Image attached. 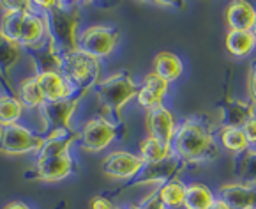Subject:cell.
<instances>
[{"label": "cell", "mask_w": 256, "mask_h": 209, "mask_svg": "<svg viewBox=\"0 0 256 209\" xmlns=\"http://www.w3.org/2000/svg\"><path fill=\"white\" fill-rule=\"evenodd\" d=\"M44 144V137L23 122L0 126V154L6 156H23L38 154Z\"/></svg>", "instance_id": "9c48e42d"}, {"label": "cell", "mask_w": 256, "mask_h": 209, "mask_svg": "<svg viewBox=\"0 0 256 209\" xmlns=\"http://www.w3.org/2000/svg\"><path fill=\"white\" fill-rule=\"evenodd\" d=\"M218 200V193H214L208 184L202 181L188 182L184 197V209H210Z\"/></svg>", "instance_id": "603a6c76"}, {"label": "cell", "mask_w": 256, "mask_h": 209, "mask_svg": "<svg viewBox=\"0 0 256 209\" xmlns=\"http://www.w3.org/2000/svg\"><path fill=\"white\" fill-rule=\"evenodd\" d=\"M2 209H32L30 205L26 204V202H22V200H12V202H8Z\"/></svg>", "instance_id": "e575fe53"}, {"label": "cell", "mask_w": 256, "mask_h": 209, "mask_svg": "<svg viewBox=\"0 0 256 209\" xmlns=\"http://www.w3.org/2000/svg\"><path fill=\"white\" fill-rule=\"evenodd\" d=\"M46 39H48V29H46L44 15L39 13L38 9L26 13L22 25V32H20L18 38V43L22 45V48H36V46L42 45Z\"/></svg>", "instance_id": "e0dca14e"}, {"label": "cell", "mask_w": 256, "mask_h": 209, "mask_svg": "<svg viewBox=\"0 0 256 209\" xmlns=\"http://www.w3.org/2000/svg\"><path fill=\"white\" fill-rule=\"evenodd\" d=\"M118 138V124L106 115H94L82 124L78 131V145L82 151L98 154Z\"/></svg>", "instance_id": "8992f818"}, {"label": "cell", "mask_w": 256, "mask_h": 209, "mask_svg": "<svg viewBox=\"0 0 256 209\" xmlns=\"http://www.w3.org/2000/svg\"><path fill=\"white\" fill-rule=\"evenodd\" d=\"M216 140L221 151L228 152L234 158L240 156L242 152L248 151L251 145H249L248 138H246L242 128H218L216 129Z\"/></svg>", "instance_id": "7402d4cb"}, {"label": "cell", "mask_w": 256, "mask_h": 209, "mask_svg": "<svg viewBox=\"0 0 256 209\" xmlns=\"http://www.w3.org/2000/svg\"><path fill=\"white\" fill-rule=\"evenodd\" d=\"M39 89L46 101H60V99H69L78 96L76 89L69 84V80L64 76V73H39L36 75Z\"/></svg>", "instance_id": "2e32d148"}, {"label": "cell", "mask_w": 256, "mask_h": 209, "mask_svg": "<svg viewBox=\"0 0 256 209\" xmlns=\"http://www.w3.org/2000/svg\"><path fill=\"white\" fill-rule=\"evenodd\" d=\"M138 154L145 163H159L174 158V149L168 142L158 140L154 137H144L138 144Z\"/></svg>", "instance_id": "484cf974"}, {"label": "cell", "mask_w": 256, "mask_h": 209, "mask_svg": "<svg viewBox=\"0 0 256 209\" xmlns=\"http://www.w3.org/2000/svg\"><path fill=\"white\" fill-rule=\"evenodd\" d=\"M218 198L232 209H256V184L240 181L222 182L218 190Z\"/></svg>", "instance_id": "5bb4252c"}, {"label": "cell", "mask_w": 256, "mask_h": 209, "mask_svg": "<svg viewBox=\"0 0 256 209\" xmlns=\"http://www.w3.org/2000/svg\"><path fill=\"white\" fill-rule=\"evenodd\" d=\"M34 8L44 15L48 39L62 55L78 50L82 11L76 2L46 0V2H34Z\"/></svg>", "instance_id": "3957f363"}, {"label": "cell", "mask_w": 256, "mask_h": 209, "mask_svg": "<svg viewBox=\"0 0 256 209\" xmlns=\"http://www.w3.org/2000/svg\"><path fill=\"white\" fill-rule=\"evenodd\" d=\"M145 161L138 152L126 151V149H117L104 156L101 163V172L106 177L113 181H134L144 170Z\"/></svg>", "instance_id": "30bf717a"}, {"label": "cell", "mask_w": 256, "mask_h": 209, "mask_svg": "<svg viewBox=\"0 0 256 209\" xmlns=\"http://www.w3.org/2000/svg\"><path fill=\"white\" fill-rule=\"evenodd\" d=\"M16 98L23 103V107L26 110H34V112H39L41 107L46 103L44 96H42L41 89H39V84H38V78L36 75L25 76L22 80L16 84Z\"/></svg>", "instance_id": "cb8c5ba5"}, {"label": "cell", "mask_w": 256, "mask_h": 209, "mask_svg": "<svg viewBox=\"0 0 256 209\" xmlns=\"http://www.w3.org/2000/svg\"><path fill=\"white\" fill-rule=\"evenodd\" d=\"M175 158L188 165L207 163L219 158L221 149L216 140V128L204 117H186L178 121L172 140Z\"/></svg>", "instance_id": "6da1fadb"}, {"label": "cell", "mask_w": 256, "mask_h": 209, "mask_svg": "<svg viewBox=\"0 0 256 209\" xmlns=\"http://www.w3.org/2000/svg\"><path fill=\"white\" fill-rule=\"evenodd\" d=\"M90 209H117V205L113 204L112 198L104 197V195H96L90 200Z\"/></svg>", "instance_id": "836d02e7"}, {"label": "cell", "mask_w": 256, "mask_h": 209, "mask_svg": "<svg viewBox=\"0 0 256 209\" xmlns=\"http://www.w3.org/2000/svg\"><path fill=\"white\" fill-rule=\"evenodd\" d=\"M152 71L158 73L168 84H175V82H178L182 78V75L186 71V66L184 61L175 52L162 50V52L156 54L154 61H152Z\"/></svg>", "instance_id": "ffe728a7"}, {"label": "cell", "mask_w": 256, "mask_h": 209, "mask_svg": "<svg viewBox=\"0 0 256 209\" xmlns=\"http://www.w3.org/2000/svg\"><path fill=\"white\" fill-rule=\"evenodd\" d=\"M242 131H244L249 145H251V147H256V115L251 117L244 126H242Z\"/></svg>", "instance_id": "d6a6232c"}, {"label": "cell", "mask_w": 256, "mask_h": 209, "mask_svg": "<svg viewBox=\"0 0 256 209\" xmlns=\"http://www.w3.org/2000/svg\"><path fill=\"white\" fill-rule=\"evenodd\" d=\"M122 209H144V207L138 204H131V205H126V207H122Z\"/></svg>", "instance_id": "8d00e7d4"}, {"label": "cell", "mask_w": 256, "mask_h": 209, "mask_svg": "<svg viewBox=\"0 0 256 209\" xmlns=\"http://www.w3.org/2000/svg\"><path fill=\"white\" fill-rule=\"evenodd\" d=\"M117 209H122V207H117Z\"/></svg>", "instance_id": "ab89813d"}, {"label": "cell", "mask_w": 256, "mask_h": 209, "mask_svg": "<svg viewBox=\"0 0 256 209\" xmlns=\"http://www.w3.org/2000/svg\"><path fill=\"white\" fill-rule=\"evenodd\" d=\"M120 43V31L112 25H90L80 31L78 50L98 61H104L117 50Z\"/></svg>", "instance_id": "ba28073f"}, {"label": "cell", "mask_w": 256, "mask_h": 209, "mask_svg": "<svg viewBox=\"0 0 256 209\" xmlns=\"http://www.w3.org/2000/svg\"><path fill=\"white\" fill-rule=\"evenodd\" d=\"M186 186H188V182H184L180 177H177L164 182L162 186L156 188V193L159 195V198H161V202L164 204L166 209H184Z\"/></svg>", "instance_id": "4316f807"}, {"label": "cell", "mask_w": 256, "mask_h": 209, "mask_svg": "<svg viewBox=\"0 0 256 209\" xmlns=\"http://www.w3.org/2000/svg\"><path fill=\"white\" fill-rule=\"evenodd\" d=\"M184 168L186 165L175 156L170 160L159 161V163H145L144 170L132 181V186H154L156 190V188L162 186L164 182L180 177Z\"/></svg>", "instance_id": "8fae6325"}, {"label": "cell", "mask_w": 256, "mask_h": 209, "mask_svg": "<svg viewBox=\"0 0 256 209\" xmlns=\"http://www.w3.org/2000/svg\"><path fill=\"white\" fill-rule=\"evenodd\" d=\"M210 209H232V207H230V205H226L224 202H222V200H219V198H218V200L214 202V205H212Z\"/></svg>", "instance_id": "d590c367"}, {"label": "cell", "mask_w": 256, "mask_h": 209, "mask_svg": "<svg viewBox=\"0 0 256 209\" xmlns=\"http://www.w3.org/2000/svg\"><path fill=\"white\" fill-rule=\"evenodd\" d=\"M234 168L237 181L256 184V147H249L246 152L234 160Z\"/></svg>", "instance_id": "f546056e"}, {"label": "cell", "mask_w": 256, "mask_h": 209, "mask_svg": "<svg viewBox=\"0 0 256 209\" xmlns=\"http://www.w3.org/2000/svg\"><path fill=\"white\" fill-rule=\"evenodd\" d=\"M256 115V107L249 99L232 98L219 108L218 128H242Z\"/></svg>", "instance_id": "9a60e30c"}, {"label": "cell", "mask_w": 256, "mask_h": 209, "mask_svg": "<svg viewBox=\"0 0 256 209\" xmlns=\"http://www.w3.org/2000/svg\"><path fill=\"white\" fill-rule=\"evenodd\" d=\"M30 54V62L34 68V75L39 73H62V64H64V55L52 45L50 39H46L42 45L28 50Z\"/></svg>", "instance_id": "ac0fdd59"}, {"label": "cell", "mask_w": 256, "mask_h": 209, "mask_svg": "<svg viewBox=\"0 0 256 209\" xmlns=\"http://www.w3.org/2000/svg\"><path fill=\"white\" fill-rule=\"evenodd\" d=\"M78 142V131L64 133L56 131L44 137V144L36 154V163L32 172L25 177L36 179L41 182H60L71 177L74 172V158L71 147Z\"/></svg>", "instance_id": "7a4b0ae2"}, {"label": "cell", "mask_w": 256, "mask_h": 209, "mask_svg": "<svg viewBox=\"0 0 256 209\" xmlns=\"http://www.w3.org/2000/svg\"><path fill=\"white\" fill-rule=\"evenodd\" d=\"M256 22V8L246 0H235L226 8L228 31H251Z\"/></svg>", "instance_id": "44dd1931"}, {"label": "cell", "mask_w": 256, "mask_h": 209, "mask_svg": "<svg viewBox=\"0 0 256 209\" xmlns=\"http://www.w3.org/2000/svg\"><path fill=\"white\" fill-rule=\"evenodd\" d=\"M82 101L83 96H74V98L60 99V101H46L38 112L42 126V137L56 133V131L74 133L72 122H74V115L78 114Z\"/></svg>", "instance_id": "52a82bcc"}, {"label": "cell", "mask_w": 256, "mask_h": 209, "mask_svg": "<svg viewBox=\"0 0 256 209\" xmlns=\"http://www.w3.org/2000/svg\"><path fill=\"white\" fill-rule=\"evenodd\" d=\"M224 46L230 55L237 59H244L254 54L256 38L251 31H228L224 38Z\"/></svg>", "instance_id": "d4e9b609"}, {"label": "cell", "mask_w": 256, "mask_h": 209, "mask_svg": "<svg viewBox=\"0 0 256 209\" xmlns=\"http://www.w3.org/2000/svg\"><path fill=\"white\" fill-rule=\"evenodd\" d=\"M25 112L26 108L23 107V103L14 94L4 92V94L0 96V126L22 122Z\"/></svg>", "instance_id": "f1b7e54d"}, {"label": "cell", "mask_w": 256, "mask_h": 209, "mask_svg": "<svg viewBox=\"0 0 256 209\" xmlns=\"http://www.w3.org/2000/svg\"><path fill=\"white\" fill-rule=\"evenodd\" d=\"M138 205H142L144 209H166L164 204L161 202V198H159V195L156 193V190H152L147 197L142 198L138 202Z\"/></svg>", "instance_id": "1f68e13d"}, {"label": "cell", "mask_w": 256, "mask_h": 209, "mask_svg": "<svg viewBox=\"0 0 256 209\" xmlns=\"http://www.w3.org/2000/svg\"><path fill=\"white\" fill-rule=\"evenodd\" d=\"M251 32H252V36H254V38H256V22H254V25H252Z\"/></svg>", "instance_id": "74e56055"}, {"label": "cell", "mask_w": 256, "mask_h": 209, "mask_svg": "<svg viewBox=\"0 0 256 209\" xmlns=\"http://www.w3.org/2000/svg\"><path fill=\"white\" fill-rule=\"evenodd\" d=\"M92 92L98 98L99 105L112 115V121L117 122L122 110L136 99L138 82L128 71H118L102 78Z\"/></svg>", "instance_id": "277c9868"}, {"label": "cell", "mask_w": 256, "mask_h": 209, "mask_svg": "<svg viewBox=\"0 0 256 209\" xmlns=\"http://www.w3.org/2000/svg\"><path fill=\"white\" fill-rule=\"evenodd\" d=\"M172 84L161 78L158 73L148 71L138 84V94H136V105L142 110H150L159 105H164V99L168 98Z\"/></svg>", "instance_id": "4fadbf2b"}, {"label": "cell", "mask_w": 256, "mask_h": 209, "mask_svg": "<svg viewBox=\"0 0 256 209\" xmlns=\"http://www.w3.org/2000/svg\"><path fill=\"white\" fill-rule=\"evenodd\" d=\"M2 94H4V92H2V91H0V96H2Z\"/></svg>", "instance_id": "f35d334b"}, {"label": "cell", "mask_w": 256, "mask_h": 209, "mask_svg": "<svg viewBox=\"0 0 256 209\" xmlns=\"http://www.w3.org/2000/svg\"><path fill=\"white\" fill-rule=\"evenodd\" d=\"M34 2H32L30 8H23V9H2V15H0V32L4 36H8L12 41H18L20 32H22L23 20H25L26 13L34 11Z\"/></svg>", "instance_id": "83f0119b"}, {"label": "cell", "mask_w": 256, "mask_h": 209, "mask_svg": "<svg viewBox=\"0 0 256 209\" xmlns=\"http://www.w3.org/2000/svg\"><path fill=\"white\" fill-rule=\"evenodd\" d=\"M23 50L25 48H22V45L18 41H12V39H9L8 36H4L0 32V78L8 85L11 82L12 69L22 61ZM9 89H11V94L16 96V92L12 91L11 85H9Z\"/></svg>", "instance_id": "d6986e66"}, {"label": "cell", "mask_w": 256, "mask_h": 209, "mask_svg": "<svg viewBox=\"0 0 256 209\" xmlns=\"http://www.w3.org/2000/svg\"><path fill=\"white\" fill-rule=\"evenodd\" d=\"M62 73L69 80V84L76 89L78 96L85 98L102 80V62L80 50H74L71 54L64 55Z\"/></svg>", "instance_id": "5b68a950"}, {"label": "cell", "mask_w": 256, "mask_h": 209, "mask_svg": "<svg viewBox=\"0 0 256 209\" xmlns=\"http://www.w3.org/2000/svg\"><path fill=\"white\" fill-rule=\"evenodd\" d=\"M144 124H145V131H147V137H154L158 140L172 144V140L175 137V131H177L178 121L174 112L170 110L166 105H159V107H154L145 112Z\"/></svg>", "instance_id": "7c38bea8"}, {"label": "cell", "mask_w": 256, "mask_h": 209, "mask_svg": "<svg viewBox=\"0 0 256 209\" xmlns=\"http://www.w3.org/2000/svg\"><path fill=\"white\" fill-rule=\"evenodd\" d=\"M246 87H248V99L256 107V62H252V64L249 66Z\"/></svg>", "instance_id": "4dcf8cb0"}]
</instances>
